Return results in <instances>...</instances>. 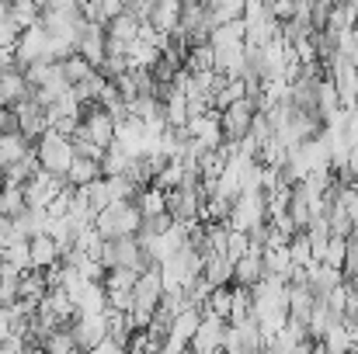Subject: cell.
<instances>
[{
    "instance_id": "1",
    "label": "cell",
    "mask_w": 358,
    "mask_h": 354,
    "mask_svg": "<svg viewBox=\"0 0 358 354\" xmlns=\"http://www.w3.org/2000/svg\"><path fill=\"white\" fill-rule=\"evenodd\" d=\"M143 223V212L136 205V198H115L112 205H105L101 212H94V230L112 239V236H136Z\"/></svg>"
},
{
    "instance_id": "2",
    "label": "cell",
    "mask_w": 358,
    "mask_h": 354,
    "mask_svg": "<svg viewBox=\"0 0 358 354\" xmlns=\"http://www.w3.org/2000/svg\"><path fill=\"white\" fill-rule=\"evenodd\" d=\"M35 149H38L42 170H52V174H66V167H70L73 156H77L73 135H63V132H56V128H45V132L35 139Z\"/></svg>"
},
{
    "instance_id": "3",
    "label": "cell",
    "mask_w": 358,
    "mask_h": 354,
    "mask_svg": "<svg viewBox=\"0 0 358 354\" xmlns=\"http://www.w3.org/2000/svg\"><path fill=\"white\" fill-rule=\"evenodd\" d=\"M98 257H101L105 267H132V271H143L146 264H153V260L143 253L139 236H112V239H105Z\"/></svg>"
},
{
    "instance_id": "4",
    "label": "cell",
    "mask_w": 358,
    "mask_h": 354,
    "mask_svg": "<svg viewBox=\"0 0 358 354\" xmlns=\"http://www.w3.org/2000/svg\"><path fill=\"white\" fill-rule=\"evenodd\" d=\"M14 59H17V66H28V63H35V59H52L49 31H45L38 21L17 31V38H14Z\"/></svg>"
},
{
    "instance_id": "5",
    "label": "cell",
    "mask_w": 358,
    "mask_h": 354,
    "mask_svg": "<svg viewBox=\"0 0 358 354\" xmlns=\"http://www.w3.org/2000/svg\"><path fill=\"white\" fill-rule=\"evenodd\" d=\"M257 115V101L254 98H240L234 105H227V108H220V128H223V139H240V135H247V128H250V121Z\"/></svg>"
},
{
    "instance_id": "6",
    "label": "cell",
    "mask_w": 358,
    "mask_h": 354,
    "mask_svg": "<svg viewBox=\"0 0 358 354\" xmlns=\"http://www.w3.org/2000/svg\"><path fill=\"white\" fill-rule=\"evenodd\" d=\"M227 323L230 320H223V316H216V313H202V320H199V330L192 334V341H188V348L195 354H213L223 348V330H227Z\"/></svg>"
},
{
    "instance_id": "7",
    "label": "cell",
    "mask_w": 358,
    "mask_h": 354,
    "mask_svg": "<svg viewBox=\"0 0 358 354\" xmlns=\"http://www.w3.org/2000/svg\"><path fill=\"white\" fill-rule=\"evenodd\" d=\"M73 330V341H77V351H91L105 334H108V323H105V313H77L70 323Z\"/></svg>"
},
{
    "instance_id": "8",
    "label": "cell",
    "mask_w": 358,
    "mask_h": 354,
    "mask_svg": "<svg viewBox=\"0 0 358 354\" xmlns=\"http://www.w3.org/2000/svg\"><path fill=\"white\" fill-rule=\"evenodd\" d=\"M327 70H331V80H334V87H338L341 108H352L358 101V66L348 63V59H341V56L334 52L331 63H327Z\"/></svg>"
},
{
    "instance_id": "9",
    "label": "cell",
    "mask_w": 358,
    "mask_h": 354,
    "mask_svg": "<svg viewBox=\"0 0 358 354\" xmlns=\"http://www.w3.org/2000/svg\"><path fill=\"white\" fill-rule=\"evenodd\" d=\"M77 52L91 63V66H101L105 63V24L101 21H87L80 38H77Z\"/></svg>"
},
{
    "instance_id": "10",
    "label": "cell",
    "mask_w": 358,
    "mask_h": 354,
    "mask_svg": "<svg viewBox=\"0 0 358 354\" xmlns=\"http://www.w3.org/2000/svg\"><path fill=\"white\" fill-rule=\"evenodd\" d=\"M213 70L227 73V77H240L243 66H247V52H243V42H234V45H213Z\"/></svg>"
},
{
    "instance_id": "11",
    "label": "cell",
    "mask_w": 358,
    "mask_h": 354,
    "mask_svg": "<svg viewBox=\"0 0 358 354\" xmlns=\"http://www.w3.org/2000/svg\"><path fill=\"white\" fill-rule=\"evenodd\" d=\"M261 274H264V260H261V250L257 246H250L247 253H240L237 260H234V285L250 288Z\"/></svg>"
},
{
    "instance_id": "12",
    "label": "cell",
    "mask_w": 358,
    "mask_h": 354,
    "mask_svg": "<svg viewBox=\"0 0 358 354\" xmlns=\"http://www.w3.org/2000/svg\"><path fill=\"white\" fill-rule=\"evenodd\" d=\"M28 253H31V267H49V264H56L59 257H63V250H59V243L52 239L49 233H35L28 236Z\"/></svg>"
},
{
    "instance_id": "13",
    "label": "cell",
    "mask_w": 358,
    "mask_h": 354,
    "mask_svg": "<svg viewBox=\"0 0 358 354\" xmlns=\"http://www.w3.org/2000/svg\"><path fill=\"white\" fill-rule=\"evenodd\" d=\"M0 91H3L7 105H14V101H21V98L31 94V87H28V80H24V70H21L17 63H10V66L0 70Z\"/></svg>"
},
{
    "instance_id": "14",
    "label": "cell",
    "mask_w": 358,
    "mask_h": 354,
    "mask_svg": "<svg viewBox=\"0 0 358 354\" xmlns=\"http://www.w3.org/2000/svg\"><path fill=\"white\" fill-rule=\"evenodd\" d=\"M63 177H66V184H70V188H84V184H91L94 177H101V163H98V160H91V156H80V153H77Z\"/></svg>"
},
{
    "instance_id": "15",
    "label": "cell",
    "mask_w": 358,
    "mask_h": 354,
    "mask_svg": "<svg viewBox=\"0 0 358 354\" xmlns=\"http://www.w3.org/2000/svg\"><path fill=\"white\" fill-rule=\"evenodd\" d=\"M199 320H202V309L188 302V306H181V309L171 316V330H167V334H171V337H181V341L188 344L192 334L199 330Z\"/></svg>"
},
{
    "instance_id": "16",
    "label": "cell",
    "mask_w": 358,
    "mask_h": 354,
    "mask_svg": "<svg viewBox=\"0 0 358 354\" xmlns=\"http://www.w3.org/2000/svg\"><path fill=\"white\" fill-rule=\"evenodd\" d=\"M77 313H105L108 306V292L101 281H84V288L77 292Z\"/></svg>"
},
{
    "instance_id": "17",
    "label": "cell",
    "mask_w": 358,
    "mask_h": 354,
    "mask_svg": "<svg viewBox=\"0 0 358 354\" xmlns=\"http://www.w3.org/2000/svg\"><path fill=\"white\" fill-rule=\"evenodd\" d=\"M28 146H31V139H28L21 128H3V132H0V163L7 167V163L21 160Z\"/></svg>"
},
{
    "instance_id": "18",
    "label": "cell",
    "mask_w": 358,
    "mask_h": 354,
    "mask_svg": "<svg viewBox=\"0 0 358 354\" xmlns=\"http://www.w3.org/2000/svg\"><path fill=\"white\" fill-rule=\"evenodd\" d=\"M202 278L209 285H230L234 281V260L227 253H209L202 264Z\"/></svg>"
},
{
    "instance_id": "19",
    "label": "cell",
    "mask_w": 358,
    "mask_h": 354,
    "mask_svg": "<svg viewBox=\"0 0 358 354\" xmlns=\"http://www.w3.org/2000/svg\"><path fill=\"white\" fill-rule=\"evenodd\" d=\"M105 35L115 38V42H122V45H129V42L139 35V17H132L129 10H122V14H115V17L105 21Z\"/></svg>"
},
{
    "instance_id": "20",
    "label": "cell",
    "mask_w": 358,
    "mask_h": 354,
    "mask_svg": "<svg viewBox=\"0 0 358 354\" xmlns=\"http://www.w3.org/2000/svg\"><path fill=\"white\" fill-rule=\"evenodd\" d=\"M38 351H49V354H70L77 351V341H73V330L66 327V323H59V327H52L45 337H42V344H38Z\"/></svg>"
},
{
    "instance_id": "21",
    "label": "cell",
    "mask_w": 358,
    "mask_h": 354,
    "mask_svg": "<svg viewBox=\"0 0 358 354\" xmlns=\"http://www.w3.org/2000/svg\"><path fill=\"white\" fill-rule=\"evenodd\" d=\"M125 56H129V66H153V63L160 59V45L136 35V38L125 45Z\"/></svg>"
},
{
    "instance_id": "22",
    "label": "cell",
    "mask_w": 358,
    "mask_h": 354,
    "mask_svg": "<svg viewBox=\"0 0 358 354\" xmlns=\"http://www.w3.org/2000/svg\"><path fill=\"white\" fill-rule=\"evenodd\" d=\"M45 292H49V285H45V274H42L38 267L21 271V278H17V299H31V302H38Z\"/></svg>"
},
{
    "instance_id": "23",
    "label": "cell",
    "mask_w": 358,
    "mask_h": 354,
    "mask_svg": "<svg viewBox=\"0 0 358 354\" xmlns=\"http://www.w3.org/2000/svg\"><path fill=\"white\" fill-rule=\"evenodd\" d=\"M49 212L45 209H21L17 216H14V223H17V230H21V236H35V233H45L49 230Z\"/></svg>"
},
{
    "instance_id": "24",
    "label": "cell",
    "mask_w": 358,
    "mask_h": 354,
    "mask_svg": "<svg viewBox=\"0 0 358 354\" xmlns=\"http://www.w3.org/2000/svg\"><path fill=\"white\" fill-rule=\"evenodd\" d=\"M261 260H264V271H271V274L289 278V271H292L289 243H285V246H261Z\"/></svg>"
},
{
    "instance_id": "25",
    "label": "cell",
    "mask_w": 358,
    "mask_h": 354,
    "mask_svg": "<svg viewBox=\"0 0 358 354\" xmlns=\"http://www.w3.org/2000/svg\"><path fill=\"white\" fill-rule=\"evenodd\" d=\"M230 306H234V285H213V292H209L202 313H216V316L227 320V316H230Z\"/></svg>"
},
{
    "instance_id": "26",
    "label": "cell",
    "mask_w": 358,
    "mask_h": 354,
    "mask_svg": "<svg viewBox=\"0 0 358 354\" xmlns=\"http://www.w3.org/2000/svg\"><path fill=\"white\" fill-rule=\"evenodd\" d=\"M59 66H63V77H66V84H70V87H73L77 80H84L87 73H94V70H98V66H91L77 49H73L70 56H63V59H59Z\"/></svg>"
},
{
    "instance_id": "27",
    "label": "cell",
    "mask_w": 358,
    "mask_h": 354,
    "mask_svg": "<svg viewBox=\"0 0 358 354\" xmlns=\"http://www.w3.org/2000/svg\"><path fill=\"white\" fill-rule=\"evenodd\" d=\"M108 84V77L101 73V70H94V73H87L84 80H77L73 84V94H77V101L80 105H87V101H98V94H101V87Z\"/></svg>"
},
{
    "instance_id": "28",
    "label": "cell",
    "mask_w": 358,
    "mask_h": 354,
    "mask_svg": "<svg viewBox=\"0 0 358 354\" xmlns=\"http://www.w3.org/2000/svg\"><path fill=\"white\" fill-rule=\"evenodd\" d=\"M160 105H164V121H167L171 128H181V125L188 121V101H185L181 91H174V94L164 98Z\"/></svg>"
},
{
    "instance_id": "29",
    "label": "cell",
    "mask_w": 358,
    "mask_h": 354,
    "mask_svg": "<svg viewBox=\"0 0 358 354\" xmlns=\"http://www.w3.org/2000/svg\"><path fill=\"white\" fill-rule=\"evenodd\" d=\"M21 209H24L21 184H10V181H3V184H0V216H17Z\"/></svg>"
},
{
    "instance_id": "30",
    "label": "cell",
    "mask_w": 358,
    "mask_h": 354,
    "mask_svg": "<svg viewBox=\"0 0 358 354\" xmlns=\"http://www.w3.org/2000/svg\"><path fill=\"white\" fill-rule=\"evenodd\" d=\"M0 257H3V260H10L17 271H28V267H31L28 239H17V243H10V246H0Z\"/></svg>"
},
{
    "instance_id": "31",
    "label": "cell",
    "mask_w": 358,
    "mask_h": 354,
    "mask_svg": "<svg viewBox=\"0 0 358 354\" xmlns=\"http://www.w3.org/2000/svg\"><path fill=\"white\" fill-rule=\"evenodd\" d=\"M136 274H139V271H132V267H108L105 278H101V285H105L108 292H112V288H132Z\"/></svg>"
},
{
    "instance_id": "32",
    "label": "cell",
    "mask_w": 358,
    "mask_h": 354,
    "mask_svg": "<svg viewBox=\"0 0 358 354\" xmlns=\"http://www.w3.org/2000/svg\"><path fill=\"white\" fill-rule=\"evenodd\" d=\"M234 285V281H230ZM243 316H250V288H243V285H234V306H230V323H240Z\"/></svg>"
},
{
    "instance_id": "33",
    "label": "cell",
    "mask_w": 358,
    "mask_h": 354,
    "mask_svg": "<svg viewBox=\"0 0 358 354\" xmlns=\"http://www.w3.org/2000/svg\"><path fill=\"white\" fill-rule=\"evenodd\" d=\"M250 250V236L243 233V230H230L227 233V246H223V253L230 257V260H237L240 253H247Z\"/></svg>"
},
{
    "instance_id": "34",
    "label": "cell",
    "mask_w": 358,
    "mask_h": 354,
    "mask_svg": "<svg viewBox=\"0 0 358 354\" xmlns=\"http://www.w3.org/2000/svg\"><path fill=\"white\" fill-rule=\"evenodd\" d=\"M108 292V288H105ZM132 288H112L108 292V309H119V313H132Z\"/></svg>"
},
{
    "instance_id": "35",
    "label": "cell",
    "mask_w": 358,
    "mask_h": 354,
    "mask_svg": "<svg viewBox=\"0 0 358 354\" xmlns=\"http://www.w3.org/2000/svg\"><path fill=\"white\" fill-rule=\"evenodd\" d=\"M17 239H28V236H21L14 216H0V246H10V243H17Z\"/></svg>"
},
{
    "instance_id": "36",
    "label": "cell",
    "mask_w": 358,
    "mask_h": 354,
    "mask_svg": "<svg viewBox=\"0 0 358 354\" xmlns=\"http://www.w3.org/2000/svg\"><path fill=\"white\" fill-rule=\"evenodd\" d=\"M358 271V236H348V246H345V264H341V274H355Z\"/></svg>"
},
{
    "instance_id": "37",
    "label": "cell",
    "mask_w": 358,
    "mask_h": 354,
    "mask_svg": "<svg viewBox=\"0 0 358 354\" xmlns=\"http://www.w3.org/2000/svg\"><path fill=\"white\" fill-rule=\"evenodd\" d=\"M14 38H17V28L7 17H0V45H14Z\"/></svg>"
},
{
    "instance_id": "38",
    "label": "cell",
    "mask_w": 358,
    "mask_h": 354,
    "mask_svg": "<svg viewBox=\"0 0 358 354\" xmlns=\"http://www.w3.org/2000/svg\"><path fill=\"white\" fill-rule=\"evenodd\" d=\"M0 108H7V98H3V91H0Z\"/></svg>"
},
{
    "instance_id": "39",
    "label": "cell",
    "mask_w": 358,
    "mask_h": 354,
    "mask_svg": "<svg viewBox=\"0 0 358 354\" xmlns=\"http://www.w3.org/2000/svg\"><path fill=\"white\" fill-rule=\"evenodd\" d=\"M0 184H3V163H0Z\"/></svg>"
},
{
    "instance_id": "40",
    "label": "cell",
    "mask_w": 358,
    "mask_h": 354,
    "mask_svg": "<svg viewBox=\"0 0 358 354\" xmlns=\"http://www.w3.org/2000/svg\"><path fill=\"white\" fill-rule=\"evenodd\" d=\"M77 3H84V0H77Z\"/></svg>"
}]
</instances>
